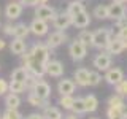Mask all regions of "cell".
Returning a JSON list of instances; mask_svg holds the SVG:
<instances>
[{
	"label": "cell",
	"instance_id": "obj_35",
	"mask_svg": "<svg viewBox=\"0 0 127 119\" xmlns=\"http://www.w3.org/2000/svg\"><path fill=\"white\" fill-rule=\"evenodd\" d=\"M114 90H116V94L119 95H127V79H122L121 83H118L116 86H114Z\"/></svg>",
	"mask_w": 127,
	"mask_h": 119
},
{
	"label": "cell",
	"instance_id": "obj_10",
	"mask_svg": "<svg viewBox=\"0 0 127 119\" xmlns=\"http://www.w3.org/2000/svg\"><path fill=\"white\" fill-rule=\"evenodd\" d=\"M56 10L53 6H49V5H46V3H43V5H37L35 6V16L40 19H45V21L48 22H53V19L56 18Z\"/></svg>",
	"mask_w": 127,
	"mask_h": 119
},
{
	"label": "cell",
	"instance_id": "obj_5",
	"mask_svg": "<svg viewBox=\"0 0 127 119\" xmlns=\"http://www.w3.org/2000/svg\"><path fill=\"white\" fill-rule=\"evenodd\" d=\"M111 56L108 51H100L97 56L94 57V60H92V65L95 67V70H98V71H106L111 67Z\"/></svg>",
	"mask_w": 127,
	"mask_h": 119
},
{
	"label": "cell",
	"instance_id": "obj_21",
	"mask_svg": "<svg viewBox=\"0 0 127 119\" xmlns=\"http://www.w3.org/2000/svg\"><path fill=\"white\" fill-rule=\"evenodd\" d=\"M86 8H84V3L81 2V0H71V2L68 3V6H67V11L70 13V16H76L79 14L81 11H84Z\"/></svg>",
	"mask_w": 127,
	"mask_h": 119
},
{
	"label": "cell",
	"instance_id": "obj_44",
	"mask_svg": "<svg viewBox=\"0 0 127 119\" xmlns=\"http://www.w3.org/2000/svg\"><path fill=\"white\" fill-rule=\"evenodd\" d=\"M122 113H124V118L127 119V103H126V106H124V110H122Z\"/></svg>",
	"mask_w": 127,
	"mask_h": 119
},
{
	"label": "cell",
	"instance_id": "obj_32",
	"mask_svg": "<svg viewBox=\"0 0 127 119\" xmlns=\"http://www.w3.org/2000/svg\"><path fill=\"white\" fill-rule=\"evenodd\" d=\"M3 119H24V116L19 113L18 108H6L3 113Z\"/></svg>",
	"mask_w": 127,
	"mask_h": 119
},
{
	"label": "cell",
	"instance_id": "obj_4",
	"mask_svg": "<svg viewBox=\"0 0 127 119\" xmlns=\"http://www.w3.org/2000/svg\"><path fill=\"white\" fill-rule=\"evenodd\" d=\"M70 26H73V16H70L68 11H62V13H57L56 18L53 19V27L56 30H64L68 29Z\"/></svg>",
	"mask_w": 127,
	"mask_h": 119
},
{
	"label": "cell",
	"instance_id": "obj_3",
	"mask_svg": "<svg viewBox=\"0 0 127 119\" xmlns=\"http://www.w3.org/2000/svg\"><path fill=\"white\" fill-rule=\"evenodd\" d=\"M68 54H70V57L73 59L75 62H79V60H83V59L87 56V46L83 45V43L76 38L75 41L70 43V46H68Z\"/></svg>",
	"mask_w": 127,
	"mask_h": 119
},
{
	"label": "cell",
	"instance_id": "obj_46",
	"mask_svg": "<svg viewBox=\"0 0 127 119\" xmlns=\"http://www.w3.org/2000/svg\"><path fill=\"white\" fill-rule=\"evenodd\" d=\"M43 3H48V0H40V5H43Z\"/></svg>",
	"mask_w": 127,
	"mask_h": 119
},
{
	"label": "cell",
	"instance_id": "obj_27",
	"mask_svg": "<svg viewBox=\"0 0 127 119\" xmlns=\"http://www.w3.org/2000/svg\"><path fill=\"white\" fill-rule=\"evenodd\" d=\"M71 111L75 114H84L86 111V103H84V97H76L73 102V106H71Z\"/></svg>",
	"mask_w": 127,
	"mask_h": 119
},
{
	"label": "cell",
	"instance_id": "obj_25",
	"mask_svg": "<svg viewBox=\"0 0 127 119\" xmlns=\"http://www.w3.org/2000/svg\"><path fill=\"white\" fill-rule=\"evenodd\" d=\"M19 105H21V97H19V94L10 92L5 97V106L6 108H19Z\"/></svg>",
	"mask_w": 127,
	"mask_h": 119
},
{
	"label": "cell",
	"instance_id": "obj_1",
	"mask_svg": "<svg viewBox=\"0 0 127 119\" xmlns=\"http://www.w3.org/2000/svg\"><path fill=\"white\" fill-rule=\"evenodd\" d=\"M54 49L48 48L46 43H35L30 51H26L22 57V65L29 70L30 75L37 78H43L46 75V65L51 60V54Z\"/></svg>",
	"mask_w": 127,
	"mask_h": 119
},
{
	"label": "cell",
	"instance_id": "obj_2",
	"mask_svg": "<svg viewBox=\"0 0 127 119\" xmlns=\"http://www.w3.org/2000/svg\"><path fill=\"white\" fill-rule=\"evenodd\" d=\"M113 38L111 37V30L110 29H106V27H102V29H97L94 32V35H92V45L91 46H94V48H97V49H106V46H108V43H110V40Z\"/></svg>",
	"mask_w": 127,
	"mask_h": 119
},
{
	"label": "cell",
	"instance_id": "obj_42",
	"mask_svg": "<svg viewBox=\"0 0 127 119\" xmlns=\"http://www.w3.org/2000/svg\"><path fill=\"white\" fill-rule=\"evenodd\" d=\"M76 116H78V114L73 113V114H67V116H64V119H78Z\"/></svg>",
	"mask_w": 127,
	"mask_h": 119
},
{
	"label": "cell",
	"instance_id": "obj_31",
	"mask_svg": "<svg viewBox=\"0 0 127 119\" xmlns=\"http://www.w3.org/2000/svg\"><path fill=\"white\" fill-rule=\"evenodd\" d=\"M73 102H75L73 95H61V98H59V105H61L64 110H71Z\"/></svg>",
	"mask_w": 127,
	"mask_h": 119
},
{
	"label": "cell",
	"instance_id": "obj_18",
	"mask_svg": "<svg viewBox=\"0 0 127 119\" xmlns=\"http://www.w3.org/2000/svg\"><path fill=\"white\" fill-rule=\"evenodd\" d=\"M91 24V14L87 13V11H81L79 14H76L73 18V26L76 27V29H86L87 26Z\"/></svg>",
	"mask_w": 127,
	"mask_h": 119
},
{
	"label": "cell",
	"instance_id": "obj_30",
	"mask_svg": "<svg viewBox=\"0 0 127 119\" xmlns=\"http://www.w3.org/2000/svg\"><path fill=\"white\" fill-rule=\"evenodd\" d=\"M92 14L97 19H108V5H97Z\"/></svg>",
	"mask_w": 127,
	"mask_h": 119
},
{
	"label": "cell",
	"instance_id": "obj_15",
	"mask_svg": "<svg viewBox=\"0 0 127 119\" xmlns=\"http://www.w3.org/2000/svg\"><path fill=\"white\" fill-rule=\"evenodd\" d=\"M127 14V10L126 6L122 5V3H116L113 2L111 5H108V18L113 19V21H118V19H121L122 16Z\"/></svg>",
	"mask_w": 127,
	"mask_h": 119
},
{
	"label": "cell",
	"instance_id": "obj_26",
	"mask_svg": "<svg viewBox=\"0 0 127 119\" xmlns=\"http://www.w3.org/2000/svg\"><path fill=\"white\" fill-rule=\"evenodd\" d=\"M108 106H111V108H119V110H124L126 102H124V98H122V95H119V94L111 95V97L108 98Z\"/></svg>",
	"mask_w": 127,
	"mask_h": 119
},
{
	"label": "cell",
	"instance_id": "obj_45",
	"mask_svg": "<svg viewBox=\"0 0 127 119\" xmlns=\"http://www.w3.org/2000/svg\"><path fill=\"white\" fill-rule=\"evenodd\" d=\"M113 2H116V3H124L126 0H113Z\"/></svg>",
	"mask_w": 127,
	"mask_h": 119
},
{
	"label": "cell",
	"instance_id": "obj_22",
	"mask_svg": "<svg viewBox=\"0 0 127 119\" xmlns=\"http://www.w3.org/2000/svg\"><path fill=\"white\" fill-rule=\"evenodd\" d=\"M27 103H29L30 106H37V108H45V106L48 105V100H43V98H40L37 94L29 92V94H27Z\"/></svg>",
	"mask_w": 127,
	"mask_h": 119
},
{
	"label": "cell",
	"instance_id": "obj_28",
	"mask_svg": "<svg viewBox=\"0 0 127 119\" xmlns=\"http://www.w3.org/2000/svg\"><path fill=\"white\" fill-rule=\"evenodd\" d=\"M92 35H94V32L86 30V29H81V32L78 33V40L83 43V45L91 46V45H92Z\"/></svg>",
	"mask_w": 127,
	"mask_h": 119
},
{
	"label": "cell",
	"instance_id": "obj_38",
	"mask_svg": "<svg viewBox=\"0 0 127 119\" xmlns=\"http://www.w3.org/2000/svg\"><path fill=\"white\" fill-rule=\"evenodd\" d=\"M22 3V6H37L40 5V0H19Z\"/></svg>",
	"mask_w": 127,
	"mask_h": 119
},
{
	"label": "cell",
	"instance_id": "obj_12",
	"mask_svg": "<svg viewBox=\"0 0 127 119\" xmlns=\"http://www.w3.org/2000/svg\"><path fill=\"white\" fill-rule=\"evenodd\" d=\"M75 89H76V83H75V79L64 78V79L59 81V84H57V92L61 95H73Z\"/></svg>",
	"mask_w": 127,
	"mask_h": 119
},
{
	"label": "cell",
	"instance_id": "obj_49",
	"mask_svg": "<svg viewBox=\"0 0 127 119\" xmlns=\"http://www.w3.org/2000/svg\"><path fill=\"white\" fill-rule=\"evenodd\" d=\"M0 27H2V22H0Z\"/></svg>",
	"mask_w": 127,
	"mask_h": 119
},
{
	"label": "cell",
	"instance_id": "obj_9",
	"mask_svg": "<svg viewBox=\"0 0 127 119\" xmlns=\"http://www.w3.org/2000/svg\"><path fill=\"white\" fill-rule=\"evenodd\" d=\"M108 84L111 86H116L118 83H121L122 79H124V71H122L119 67H110L108 70L105 71V76H103Z\"/></svg>",
	"mask_w": 127,
	"mask_h": 119
},
{
	"label": "cell",
	"instance_id": "obj_24",
	"mask_svg": "<svg viewBox=\"0 0 127 119\" xmlns=\"http://www.w3.org/2000/svg\"><path fill=\"white\" fill-rule=\"evenodd\" d=\"M84 103H86V111L87 113H94L98 108V98L94 94H89L84 97Z\"/></svg>",
	"mask_w": 127,
	"mask_h": 119
},
{
	"label": "cell",
	"instance_id": "obj_41",
	"mask_svg": "<svg viewBox=\"0 0 127 119\" xmlns=\"http://www.w3.org/2000/svg\"><path fill=\"white\" fill-rule=\"evenodd\" d=\"M24 119H45V116H43V113H30Z\"/></svg>",
	"mask_w": 127,
	"mask_h": 119
},
{
	"label": "cell",
	"instance_id": "obj_33",
	"mask_svg": "<svg viewBox=\"0 0 127 119\" xmlns=\"http://www.w3.org/2000/svg\"><path fill=\"white\" fill-rule=\"evenodd\" d=\"M106 116H108V119H126L122 110L111 108V106H108V110H106Z\"/></svg>",
	"mask_w": 127,
	"mask_h": 119
},
{
	"label": "cell",
	"instance_id": "obj_6",
	"mask_svg": "<svg viewBox=\"0 0 127 119\" xmlns=\"http://www.w3.org/2000/svg\"><path fill=\"white\" fill-rule=\"evenodd\" d=\"M30 33H33L35 37H45V35L49 33V24L45 19L35 18L33 21L30 22Z\"/></svg>",
	"mask_w": 127,
	"mask_h": 119
},
{
	"label": "cell",
	"instance_id": "obj_37",
	"mask_svg": "<svg viewBox=\"0 0 127 119\" xmlns=\"http://www.w3.org/2000/svg\"><path fill=\"white\" fill-rule=\"evenodd\" d=\"M8 87H10V83H6V79L0 78V95H3L5 92H8Z\"/></svg>",
	"mask_w": 127,
	"mask_h": 119
},
{
	"label": "cell",
	"instance_id": "obj_16",
	"mask_svg": "<svg viewBox=\"0 0 127 119\" xmlns=\"http://www.w3.org/2000/svg\"><path fill=\"white\" fill-rule=\"evenodd\" d=\"M64 63L61 60H49L46 65V75H49V76L53 78H61L64 75Z\"/></svg>",
	"mask_w": 127,
	"mask_h": 119
},
{
	"label": "cell",
	"instance_id": "obj_34",
	"mask_svg": "<svg viewBox=\"0 0 127 119\" xmlns=\"http://www.w3.org/2000/svg\"><path fill=\"white\" fill-rule=\"evenodd\" d=\"M102 83V75L98 70L95 71H91L89 73V86H98Z\"/></svg>",
	"mask_w": 127,
	"mask_h": 119
},
{
	"label": "cell",
	"instance_id": "obj_48",
	"mask_svg": "<svg viewBox=\"0 0 127 119\" xmlns=\"http://www.w3.org/2000/svg\"><path fill=\"white\" fill-rule=\"evenodd\" d=\"M126 49H127V41H126Z\"/></svg>",
	"mask_w": 127,
	"mask_h": 119
},
{
	"label": "cell",
	"instance_id": "obj_19",
	"mask_svg": "<svg viewBox=\"0 0 127 119\" xmlns=\"http://www.w3.org/2000/svg\"><path fill=\"white\" fill-rule=\"evenodd\" d=\"M43 116H45V119H64L62 111L56 106H51L49 103L43 108Z\"/></svg>",
	"mask_w": 127,
	"mask_h": 119
},
{
	"label": "cell",
	"instance_id": "obj_47",
	"mask_svg": "<svg viewBox=\"0 0 127 119\" xmlns=\"http://www.w3.org/2000/svg\"><path fill=\"white\" fill-rule=\"evenodd\" d=\"M89 119H98V118H89Z\"/></svg>",
	"mask_w": 127,
	"mask_h": 119
},
{
	"label": "cell",
	"instance_id": "obj_17",
	"mask_svg": "<svg viewBox=\"0 0 127 119\" xmlns=\"http://www.w3.org/2000/svg\"><path fill=\"white\" fill-rule=\"evenodd\" d=\"M10 49H11V54L22 56L27 51V45H26V41H24V38H14L13 37V41L10 43Z\"/></svg>",
	"mask_w": 127,
	"mask_h": 119
},
{
	"label": "cell",
	"instance_id": "obj_23",
	"mask_svg": "<svg viewBox=\"0 0 127 119\" xmlns=\"http://www.w3.org/2000/svg\"><path fill=\"white\" fill-rule=\"evenodd\" d=\"M29 70L26 68V67H18V68H14L13 71H11V79H16V81H26L27 78H29Z\"/></svg>",
	"mask_w": 127,
	"mask_h": 119
},
{
	"label": "cell",
	"instance_id": "obj_7",
	"mask_svg": "<svg viewBox=\"0 0 127 119\" xmlns=\"http://www.w3.org/2000/svg\"><path fill=\"white\" fill-rule=\"evenodd\" d=\"M67 33L64 30H54L51 32V33H48V40H46V45L48 48H51V49H56V48H59L61 45L67 41Z\"/></svg>",
	"mask_w": 127,
	"mask_h": 119
},
{
	"label": "cell",
	"instance_id": "obj_20",
	"mask_svg": "<svg viewBox=\"0 0 127 119\" xmlns=\"http://www.w3.org/2000/svg\"><path fill=\"white\" fill-rule=\"evenodd\" d=\"M29 33H30V27L27 26V24L19 22V24H16V26H14V32H13V37L14 38H24V40H26Z\"/></svg>",
	"mask_w": 127,
	"mask_h": 119
},
{
	"label": "cell",
	"instance_id": "obj_13",
	"mask_svg": "<svg viewBox=\"0 0 127 119\" xmlns=\"http://www.w3.org/2000/svg\"><path fill=\"white\" fill-rule=\"evenodd\" d=\"M124 49H126V41L121 40L118 35L111 38L110 43H108V46H106V51H108L111 56H119Z\"/></svg>",
	"mask_w": 127,
	"mask_h": 119
},
{
	"label": "cell",
	"instance_id": "obj_8",
	"mask_svg": "<svg viewBox=\"0 0 127 119\" xmlns=\"http://www.w3.org/2000/svg\"><path fill=\"white\" fill-rule=\"evenodd\" d=\"M22 10H24V6H22V3L19 2V0H11V2L6 3V6H5V16L10 19V21H14V19L21 18Z\"/></svg>",
	"mask_w": 127,
	"mask_h": 119
},
{
	"label": "cell",
	"instance_id": "obj_36",
	"mask_svg": "<svg viewBox=\"0 0 127 119\" xmlns=\"http://www.w3.org/2000/svg\"><path fill=\"white\" fill-rule=\"evenodd\" d=\"M2 30H3L5 35H8V37H13L14 26H13V24H5V26H2Z\"/></svg>",
	"mask_w": 127,
	"mask_h": 119
},
{
	"label": "cell",
	"instance_id": "obj_43",
	"mask_svg": "<svg viewBox=\"0 0 127 119\" xmlns=\"http://www.w3.org/2000/svg\"><path fill=\"white\" fill-rule=\"evenodd\" d=\"M5 46H6V43L3 41L2 38H0V51H2V49H5Z\"/></svg>",
	"mask_w": 127,
	"mask_h": 119
},
{
	"label": "cell",
	"instance_id": "obj_14",
	"mask_svg": "<svg viewBox=\"0 0 127 119\" xmlns=\"http://www.w3.org/2000/svg\"><path fill=\"white\" fill-rule=\"evenodd\" d=\"M89 73L91 71L87 68H84V67H79V68L75 70L73 79H75V83H76V86H79V87L89 86Z\"/></svg>",
	"mask_w": 127,
	"mask_h": 119
},
{
	"label": "cell",
	"instance_id": "obj_40",
	"mask_svg": "<svg viewBox=\"0 0 127 119\" xmlns=\"http://www.w3.org/2000/svg\"><path fill=\"white\" fill-rule=\"evenodd\" d=\"M118 37L121 40H124V41H127V26L126 27H121V29L118 30Z\"/></svg>",
	"mask_w": 127,
	"mask_h": 119
},
{
	"label": "cell",
	"instance_id": "obj_29",
	"mask_svg": "<svg viewBox=\"0 0 127 119\" xmlns=\"http://www.w3.org/2000/svg\"><path fill=\"white\" fill-rule=\"evenodd\" d=\"M10 92H13V94H22V92H26V84H24L22 81H16V79H11L10 81Z\"/></svg>",
	"mask_w": 127,
	"mask_h": 119
},
{
	"label": "cell",
	"instance_id": "obj_11",
	"mask_svg": "<svg viewBox=\"0 0 127 119\" xmlns=\"http://www.w3.org/2000/svg\"><path fill=\"white\" fill-rule=\"evenodd\" d=\"M30 92L37 94L40 98H43V100H48V98L51 97V86L48 84L45 79L40 78V79H37V83H35L33 89H32Z\"/></svg>",
	"mask_w": 127,
	"mask_h": 119
},
{
	"label": "cell",
	"instance_id": "obj_39",
	"mask_svg": "<svg viewBox=\"0 0 127 119\" xmlns=\"http://www.w3.org/2000/svg\"><path fill=\"white\" fill-rule=\"evenodd\" d=\"M114 24H116L118 29H121V27H126V26H127V14L122 16V18L118 19V21H114Z\"/></svg>",
	"mask_w": 127,
	"mask_h": 119
},
{
	"label": "cell",
	"instance_id": "obj_50",
	"mask_svg": "<svg viewBox=\"0 0 127 119\" xmlns=\"http://www.w3.org/2000/svg\"><path fill=\"white\" fill-rule=\"evenodd\" d=\"M126 2H127V0H126Z\"/></svg>",
	"mask_w": 127,
	"mask_h": 119
}]
</instances>
